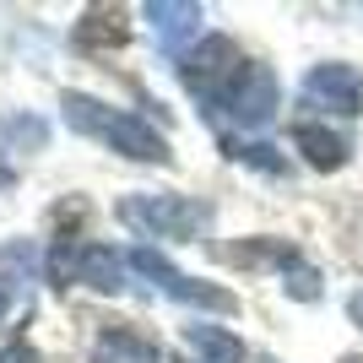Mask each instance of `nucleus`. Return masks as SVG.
Instances as JSON below:
<instances>
[{
	"mask_svg": "<svg viewBox=\"0 0 363 363\" xmlns=\"http://www.w3.org/2000/svg\"><path fill=\"white\" fill-rule=\"evenodd\" d=\"M60 108H65V125H71L76 136L104 141V147L136 157V163H168V141L157 136L147 120H136V114L108 108V104H98V98H87V92H65Z\"/></svg>",
	"mask_w": 363,
	"mask_h": 363,
	"instance_id": "obj_1",
	"label": "nucleus"
},
{
	"mask_svg": "<svg viewBox=\"0 0 363 363\" xmlns=\"http://www.w3.org/2000/svg\"><path fill=\"white\" fill-rule=\"evenodd\" d=\"M120 217L141 239H190L206 223V206H196L184 196H130V201H120Z\"/></svg>",
	"mask_w": 363,
	"mask_h": 363,
	"instance_id": "obj_2",
	"label": "nucleus"
},
{
	"mask_svg": "<svg viewBox=\"0 0 363 363\" xmlns=\"http://www.w3.org/2000/svg\"><path fill=\"white\" fill-rule=\"evenodd\" d=\"M212 108L223 114V120L244 125V130H260V125L277 114V76L266 71V65L244 60V71H239V76H233V82H228V87L212 98Z\"/></svg>",
	"mask_w": 363,
	"mask_h": 363,
	"instance_id": "obj_3",
	"label": "nucleus"
},
{
	"mask_svg": "<svg viewBox=\"0 0 363 363\" xmlns=\"http://www.w3.org/2000/svg\"><path fill=\"white\" fill-rule=\"evenodd\" d=\"M125 260H130V272H141L152 288H163L168 298H179V303L217 309V315H233V309H239V303H233V293H223V288H212V282H196V277L174 272V266H168V255H157L152 244H136V250H130Z\"/></svg>",
	"mask_w": 363,
	"mask_h": 363,
	"instance_id": "obj_4",
	"label": "nucleus"
},
{
	"mask_svg": "<svg viewBox=\"0 0 363 363\" xmlns=\"http://www.w3.org/2000/svg\"><path fill=\"white\" fill-rule=\"evenodd\" d=\"M239 71H244L239 44H233V38H217V33L179 55V76H184V87L196 92L201 104H212V98H217V92H223Z\"/></svg>",
	"mask_w": 363,
	"mask_h": 363,
	"instance_id": "obj_5",
	"label": "nucleus"
},
{
	"mask_svg": "<svg viewBox=\"0 0 363 363\" xmlns=\"http://www.w3.org/2000/svg\"><path fill=\"white\" fill-rule=\"evenodd\" d=\"M303 104L325 114H358L363 108V76L352 65H315L303 76Z\"/></svg>",
	"mask_w": 363,
	"mask_h": 363,
	"instance_id": "obj_6",
	"label": "nucleus"
},
{
	"mask_svg": "<svg viewBox=\"0 0 363 363\" xmlns=\"http://www.w3.org/2000/svg\"><path fill=\"white\" fill-rule=\"evenodd\" d=\"M152 16V33H157V44L179 60L184 44L190 38H201V6H190V0H157V6H147Z\"/></svg>",
	"mask_w": 363,
	"mask_h": 363,
	"instance_id": "obj_7",
	"label": "nucleus"
},
{
	"mask_svg": "<svg viewBox=\"0 0 363 363\" xmlns=\"http://www.w3.org/2000/svg\"><path fill=\"white\" fill-rule=\"evenodd\" d=\"M125 272H130V260L114 255L108 244H82V250H76V282H87V288H98V293H120Z\"/></svg>",
	"mask_w": 363,
	"mask_h": 363,
	"instance_id": "obj_8",
	"label": "nucleus"
},
{
	"mask_svg": "<svg viewBox=\"0 0 363 363\" xmlns=\"http://www.w3.org/2000/svg\"><path fill=\"white\" fill-rule=\"evenodd\" d=\"M293 141H298V152L315 168H342L347 163V141L336 136V130H325V125H315V120H303L298 130H293Z\"/></svg>",
	"mask_w": 363,
	"mask_h": 363,
	"instance_id": "obj_9",
	"label": "nucleus"
},
{
	"mask_svg": "<svg viewBox=\"0 0 363 363\" xmlns=\"http://www.w3.org/2000/svg\"><path fill=\"white\" fill-rule=\"evenodd\" d=\"M190 352L201 363H244V342L223 325H190Z\"/></svg>",
	"mask_w": 363,
	"mask_h": 363,
	"instance_id": "obj_10",
	"label": "nucleus"
},
{
	"mask_svg": "<svg viewBox=\"0 0 363 363\" xmlns=\"http://www.w3.org/2000/svg\"><path fill=\"white\" fill-rule=\"evenodd\" d=\"M92 363H163V358H157V347H152V342H141V336L108 331V336H98Z\"/></svg>",
	"mask_w": 363,
	"mask_h": 363,
	"instance_id": "obj_11",
	"label": "nucleus"
},
{
	"mask_svg": "<svg viewBox=\"0 0 363 363\" xmlns=\"http://www.w3.org/2000/svg\"><path fill=\"white\" fill-rule=\"evenodd\" d=\"M76 44L82 49H108V44H125V16L120 11H92L82 28H76Z\"/></svg>",
	"mask_w": 363,
	"mask_h": 363,
	"instance_id": "obj_12",
	"label": "nucleus"
},
{
	"mask_svg": "<svg viewBox=\"0 0 363 363\" xmlns=\"http://www.w3.org/2000/svg\"><path fill=\"white\" fill-rule=\"evenodd\" d=\"M282 272H288V293H293V298H320V272H315V266H303L298 255H288V260H282Z\"/></svg>",
	"mask_w": 363,
	"mask_h": 363,
	"instance_id": "obj_13",
	"label": "nucleus"
},
{
	"mask_svg": "<svg viewBox=\"0 0 363 363\" xmlns=\"http://www.w3.org/2000/svg\"><path fill=\"white\" fill-rule=\"evenodd\" d=\"M228 152L239 157V163H255V168H266V174H282V157H272V147H260V141H228Z\"/></svg>",
	"mask_w": 363,
	"mask_h": 363,
	"instance_id": "obj_14",
	"label": "nucleus"
},
{
	"mask_svg": "<svg viewBox=\"0 0 363 363\" xmlns=\"http://www.w3.org/2000/svg\"><path fill=\"white\" fill-rule=\"evenodd\" d=\"M0 363H38V352L16 342V347H0Z\"/></svg>",
	"mask_w": 363,
	"mask_h": 363,
	"instance_id": "obj_15",
	"label": "nucleus"
},
{
	"mask_svg": "<svg viewBox=\"0 0 363 363\" xmlns=\"http://www.w3.org/2000/svg\"><path fill=\"white\" fill-rule=\"evenodd\" d=\"M0 184H11V168H0Z\"/></svg>",
	"mask_w": 363,
	"mask_h": 363,
	"instance_id": "obj_16",
	"label": "nucleus"
},
{
	"mask_svg": "<svg viewBox=\"0 0 363 363\" xmlns=\"http://www.w3.org/2000/svg\"><path fill=\"white\" fill-rule=\"evenodd\" d=\"M0 315H6V293H0Z\"/></svg>",
	"mask_w": 363,
	"mask_h": 363,
	"instance_id": "obj_17",
	"label": "nucleus"
}]
</instances>
